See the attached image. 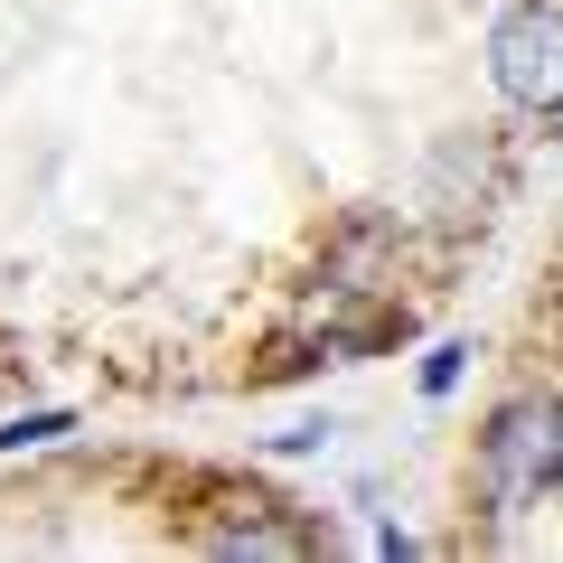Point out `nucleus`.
Wrapping results in <instances>:
<instances>
[{
	"instance_id": "1",
	"label": "nucleus",
	"mask_w": 563,
	"mask_h": 563,
	"mask_svg": "<svg viewBox=\"0 0 563 563\" xmlns=\"http://www.w3.org/2000/svg\"><path fill=\"white\" fill-rule=\"evenodd\" d=\"M479 488L498 517L544 507V488H563V395H517L488 413L479 432Z\"/></svg>"
},
{
	"instance_id": "2",
	"label": "nucleus",
	"mask_w": 563,
	"mask_h": 563,
	"mask_svg": "<svg viewBox=\"0 0 563 563\" xmlns=\"http://www.w3.org/2000/svg\"><path fill=\"white\" fill-rule=\"evenodd\" d=\"M488 76L517 113L563 122V0H507L488 29Z\"/></svg>"
},
{
	"instance_id": "3",
	"label": "nucleus",
	"mask_w": 563,
	"mask_h": 563,
	"mask_svg": "<svg viewBox=\"0 0 563 563\" xmlns=\"http://www.w3.org/2000/svg\"><path fill=\"white\" fill-rule=\"evenodd\" d=\"M66 432V413H29V422H10V432H0V451H29V442H57Z\"/></svg>"
},
{
	"instance_id": "4",
	"label": "nucleus",
	"mask_w": 563,
	"mask_h": 563,
	"mask_svg": "<svg viewBox=\"0 0 563 563\" xmlns=\"http://www.w3.org/2000/svg\"><path fill=\"white\" fill-rule=\"evenodd\" d=\"M451 376H461V347H432L422 357V395H451Z\"/></svg>"
}]
</instances>
